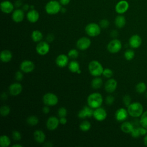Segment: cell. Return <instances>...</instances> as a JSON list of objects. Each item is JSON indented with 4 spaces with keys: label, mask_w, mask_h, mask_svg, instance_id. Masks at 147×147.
Instances as JSON below:
<instances>
[{
    "label": "cell",
    "mask_w": 147,
    "mask_h": 147,
    "mask_svg": "<svg viewBox=\"0 0 147 147\" xmlns=\"http://www.w3.org/2000/svg\"><path fill=\"white\" fill-rule=\"evenodd\" d=\"M103 100L102 95L99 92H93L90 94L87 99L88 106L92 109H96L100 107Z\"/></svg>",
    "instance_id": "6da1fadb"
},
{
    "label": "cell",
    "mask_w": 147,
    "mask_h": 147,
    "mask_svg": "<svg viewBox=\"0 0 147 147\" xmlns=\"http://www.w3.org/2000/svg\"><path fill=\"white\" fill-rule=\"evenodd\" d=\"M129 115L134 118H138L141 116L144 113V108L142 104L138 102L131 103L127 107Z\"/></svg>",
    "instance_id": "7a4b0ae2"
},
{
    "label": "cell",
    "mask_w": 147,
    "mask_h": 147,
    "mask_svg": "<svg viewBox=\"0 0 147 147\" xmlns=\"http://www.w3.org/2000/svg\"><path fill=\"white\" fill-rule=\"evenodd\" d=\"M88 68L90 74L95 77L99 76L102 75L104 69L101 63L95 60L89 63Z\"/></svg>",
    "instance_id": "3957f363"
},
{
    "label": "cell",
    "mask_w": 147,
    "mask_h": 147,
    "mask_svg": "<svg viewBox=\"0 0 147 147\" xmlns=\"http://www.w3.org/2000/svg\"><path fill=\"white\" fill-rule=\"evenodd\" d=\"M61 9V7L60 3L55 0H52L49 1L46 4L45 7V11L48 14L51 15H53L58 13L60 11Z\"/></svg>",
    "instance_id": "277c9868"
},
{
    "label": "cell",
    "mask_w": 147,
    "mask_h": 147,
    "mask_svg": "<svg viewBox=\"0 0 147 147\" xmlns=\"http://www.w3.org/2000/svg\"><path fill=\"white\" fill-rule=\"evenodd\" d=\"M85 32L86 34L90 37H96L100 34L101 28L99 25L95 22H91L86 26Z\"/></svg>",
    "instance_id": "5b68a950"
},
{
    "label": "cell",
    "mask_w": 147,
    "mask_h": 147,
    "mask_svg": "<svg viewBox=\"0 0 147 147\" xmlns=\"http://www.w3.org/2000/svg\"><path fill=\"white\" fill-rule=\"evenodd\" d=\"M42 100L45 105L53 106L57 104L59 99L56 94L52 92H47L44 95Z\"/></svg>",
    "instance_id": "8992f818"
},
{
    "label": "cell",
    "mask_w": 147,
    "mask_h": 147,
    "mask_svg": "<svg viewBox=\"0 0 147 147\" xmlns=\"http://www.w3.org/2000/svg\"><path fill=\"white\" fill-rule=\"evenodd\" d=\"M122 48V43L117 38H114L111 40L107 44V49L111 53H116L121 51Z\"/></svg>",
    "instance_id": "52a82bcc"
},
{
    "label": "cell",
    "mask_w": 147,
    "mask_h": 147,
    "mask_svg": "<svg viewBox=\"0 0 147 147\" xmlns=\"http://www.w3.org/2000/svg\"><path fill=\"white\" fill-rule=\"evenodd\" d=\"M50 50V46L47 41H40L36 45V52L41 56L47 55Z\"/></svg>",
    "instance_id": "ba28073f"
},
{
    "label": "cell",
    "mask_w": 147,
    "mask_h": 147,
    "mask_svg": "<svg viewBox=\"0 0 147 147\" xmlns=\"http://www.w3.org/2000/svg\"><path fill=\"white\" fill-rule=\"evenodd\" d=\"M91 40L87 37H82L78 40L76 41V47L81 51H84L87 49L91 45Z\"/></svg>",
    "instance_id": "9c48e42d"
},
{
    "label": "cell",
    "mask_w": 147,
    "mask_h": 147,
    "mask_svg": "<svg viewBox=\"0 0 147 147\" xmlns=\"http://www.w3.org/2000/svg\"><path fill=\"white\" fill-rule=\"evenodd\" d=\"M35 65L33 61L29 60H25L20 64V69L24 73H30L34 69Z\"/></svg>",
    "instance_id": "30bf717a"
},
{
    "label": "cell",
    "mask_w": 147,
    "mask_h": 147,
    "mask_svg": "<svg viewBox=\"0 0 147 147\" xmlns=\"http://www.w3.org/2000/svg\"><path fill=\"white\" fill-rule=\"evenodd\" d=\"M93 117L98 121H103L107 117V112L103 108L99 107L94 110Z\"/></svg>",
    "instance_id": "8fae6325"
},
{
    "label": "cell",
    "mask_w": 147,
    "mask_h": 147,
    "mask_svg": "<svg viewBox=\"0 0 147 147\" xmlns=\"http://www.w3.org/2000/svg\"><path fill=\"white\" fill-rule=\"evenodd\" d=\"M59 123V119H58L56 117L52 116L48 118L46 122V126L49 130L52 131L56 130L57 128Z\"/></svg>",
    "instance_id": "7c38bea8"
},
{
    "label": "cell",
    "mask_w": 147,
    "mask_h": 147,
    "mask_svg": "<svg viewBox=\"0 0 147 147\" xmlns=\"http://www.w3.org/2000/svg\"><path fill=\"white\" fill-rule=\"evenodd\" d=\"M129 7V4L128 2L125 0H121L116 4L115 9L117 13L119 14H122L127 11Z\"/></svg>",
    "instance_id": "4fadbf2b"
},
{
    "label": "cell",
    "mask_w": 147,
    "mask_h": 147,
    "mask_svg": "<svg viewBox=\"0 0 147 147\" xmlns=\"http://www.w3.org/2000/svg\"><path fill=\"white\" fill-rule=\"evenodd\" d=\"M117 82L113 78H109L105 84V90L108 93H112L117 89Z\"/></svg>",
    "instance_id": "5bb4252c"
},
{
    "label": "cell",
    "mask_w": 147,
    "mask_h": 147,
    "mask_svg": "<svg viewBox=\"0 0 147 147\" xmlns=\"http://www.w3.org/2000/svg\"><path fill=\"white\" fill-rule=\"evenodd\" d=\"M22 86L20 83H13L9 87V92L13 96H17L21 93Z\"/></svg>",
    "instance_id": "9a60e30c"
},
{
    "label": "cell",
    "mask_w": 147,
    "mask_h": 147,
    "mask_svg": "<svg viewBox=\"0 0 147 147\" xmlns=\"http://www.w3.org/2000/svg\"><path fill=\"white\" fill-rule=\"evenodd\" d=\"M94 110L92 108L88 106H84L83 109H82L79 113H78V116L80 118H90L93 116Z\"/></svg>",
    "instance_id": "2e32d148"
},
{
    "label": "cell",
    "mask_w": 147,
    "mask_h": 147,
    "mask_svg": "<svg viewBox=\"0 0 147 147\" xmlns=\"http://www.w3.org/2000/svg\"><path fill=\"white\" fill-rule=\"evenodd\" d=\"M56 65L61 68L67 66L69 63V57L65 54H60L55 60Z\"/></svg>",
    "instance_id": "e0dca14e"
},
{
    "label": "cell",
    "mask_w": 147,
    "mask_h": 147,
    "mask_svg": "<svg viewBox=\"0 0 147 147\" xmlns=\"http://www.w3.org/2000/svg\"><path fill=\"white\" fill-rule=\"evenodd\" d=\"M128 115L127 110L124 108H119L115 113V118L117 121L122 122L127 119Z\"/></svg>",
    "instance_id": "ac0fdd59"
},
{
    "label": "cell",
    "mask_w": 147,
    "mask_h": 147,
    "mask_svg": "<svg viewBox=\"0 0 147 147\" xmlns=\"http://www.w3.org/2000/svg\"><path fill=\"white\" fill-rule=\"evenodd\" d=\"M142 43V38L138 34H134L131 36L129 40V45L132 48H139Z\"/></svg>",
    "instance_id": "d6986e66"
},
{
    "label": "cell",
    "mask_w": 147,
    "mask_h": 147,
    "mask_svg": "<svg viewBox=\"0 0 147 147\" xmlns=\"http://www.w3.org/2000/svg\"><path fill=\"white\" fill-rule=\"evenodd\" d=\"M1 11L5 14H9L14 10V5L9 1H3L1 3Z\"/></svg>",
    "instance_id": "ffe728a7"
},
{
    "label": "cell",
    "mask_w": 147,
    "mask_h": 147,
    "mask_svg": "<svg viewBox=\"0 0 147 147\" xmlns=\"http://www.w3.org/2000/svg\"><path fill=\"white\" fill-rule=\"evenodd\" d=\"M11 18L13 21L15 22L19 23L22 22L24 18V11L20 9L14 10L12 13Z\"/></svg>",
    "instance_id": "44dd1931"
},
{
    "label": "cell",
    "mask_w": 147,
    "mask_h": 147,
    "mask_svg": "<svg viewBox=\"0 0 147 147\" xmlns=\"http://www.w3.org/2000/svg\"><path fill=\"white\" fill-rule=\"evenodd\" d=\"M39 17L40 15L38 12L34 9H32L29 10L26 14V18L31 23L36 22L38 20Z\"/></svg>",
    "instance_id": "7402d4cb"
},
{
    "label": "cell",
    "mask_w": 147,
    "mask_h": 147,
    "mask_svg": "<svg viewBox=\"0 0 147 147\" xmlns=\"http://www.w3.org/2000/svg\"><path fill=\"white\" fill-rule=\"evenodd\" d=\"M33 137L36 142L38 144L44 142L46 138L44 132L41 130H36L33 133Z\"/></svg>",
    "instance_id": "603a6c76"
},
{
    "label": "cell",
    "mask_w": 147,
    "mask_h": 147,
    "mask_svg": "<svg viewBox=\"0 0 147 147\" xmlns=\"http://www.w3.org/2000/svg\"><path fill=\"white\" fill-rule=\"evenodd\" d=\"M12 57V53L8 49H4L2 51L0 54L1 60L3 63L9 62L11 60Z\"/></svg>",
    "instance_id": "cb8c5ba5"
},
{
    "label": "cell",
    "mask_w": 147,
    "mask_h": 147,
    "mask_svg": "<svg viewBox=\"0 0 147 147\" xmlns=\"http://www.w3.org/2000/svg\"><path fill=\"white\" fill-rule=\"evenodd\" d=\"M126 18L125 17L122 15H118L117 16L114 20V24L115 26L118 28H123L126 25Z\"/></svg>",
    "instance_id": "d4e9b609"
},
{
    "label": "cell",
    "mask_w": 147,
    "mask_h": 147,
    "mask_svg": "<svg viewBox=\"0 0 147 147\" xmlns=\"http://www.w3.org/2000/svg\"><path fill=\"white\" fill-rule=\"evenodd\" d=\"M134 125L132 123L128 122V121H125L123 122L121 126V130L125 133H130L133 129H134Z\"/></svg>",
    "instance_id": "484cf974"
},
{
    "label": "cell",
    "mask_w": 147,
    "mask_h": 147,
    "mask_svg": "<svg viewBox=\"0 0 147 147\" xmlns=\"http://www.w3.org/2000/svg\"><path fill=\"white\" fill-rule=\"evenodd\" d=\"M31 38L34 42H38L42 39L43 34L41 31L38 30H34L31 34Z\"/></svg>",
    "instance_id": "4316f807"
},
{
    "label": "cell",
    "mask_w": 147,
    "mask_h": 147,
    "mask_svg": "<svg viewBox=\"0 0 147 147\" xmlns=\"http://www.w3.org/2000/svg\"><path fill=\"white\" fill-rule=\"evenodd\" d=\"M102 84H103V80L99 76H96L95 78H94L92 80L91 82V86L92 88L95 90L100 88L102 87Z\"/></svg>",
    "instance_id": "83f0119b"
},
{
    "label": "cell",
    "mask_w": 147,
    "mask_h": 147,
    "mask_svg": "<svg viewBox=\"0 0 147 147\" xmlns=\"http://www.w3.org/2000/svg\"><path fill=\"white\" fill-rule=\"evenodd\" d=\"M68 69L69 70L73 73H77L79 69H80V65L79 63L76 60L71 61L68 64Z\"/></svg>",
    "instance_id": "f1b7e54d"
},
{
    "label": "cell",
    "mask_w": 147,
    "mask_h": 147,
    "mask_svg": "<svg viewBox=\"0 0 147 147\" xmlns=\"http://www.w3.org/2000/svg\"><path fill=\"white\" fill-rule=\"evenodd\" d=\"M11 141L9 137L6 135H2L0 137V145L2 147H7L10 145Z\"/></svg>",
    "instance_id": "f546056e"
},
{
    "label": "cell",
    "mask_w": 147,
    "mask_h": 147,
    "mask_svg": "<svg viewBox=\"0 0 147 147\" xmlns=\"http://www.w3.org/2000/svg\"><path fill=\"white\" fill-rule=\"evenodd\" d=\"M146 90V85L144 82H141L137 84L136 86V90L139 94H143Z\"/></svg>",
    "instance_id": "4dcf8cb0"
},
{
    "label": "cell",
    "mask_w": 147,
    "mask_h": 147,
    "mask_svg": "<svg viewBox=\"0 0 147 147\" xmlns=\"http://www.w3.org/2000/svg\"><path fill=\"white\" fill-rule=\"evenodd\" d=\"M39 119L35 115H30L26 119V122L30 126H35L38 124Z\"/></svg>",
    "instance_id": "1f68e13d"
},
{
    "label": "cell",
    "mask_w": 147,
    "mask_h": 147,
    "mask_svg": "<svg viewBox=\"0 0 147 147\" xmlns=\"http://www.w3.org/2000/svg\"><path fill=\"white\" fill-rule=\"evenodd\" d=\"M91 127V123L87 120H84L82 121L80 125H79V128L80 129L83 131H87L90 129Z\"/></svg>",
    "instance_id": "d6a6232c"
},
{
    "label": "cell",
    "mask_w": 147,
    "mask_h": 147,
    "mask_svg": "<svg viewBox=\"0 0 147 147\" xmlns=\"http://www.w3.org/2000/svg\"><path fill=\"white\" fill-rule=\"evenodd\" d=\"M140 124L141 126L147 129V110L144 111L140 117Z\"/></svg>",
    "instance_id": "836d02e7"
},
{
    "label": "cell",
    "mask_w": 147,
    "mask_h": 147,
    "mask_svg": "<svg viewBox=\"0 0 147 147\" xmlns=\"http://www.w3.org/2000/svg\"><path fill=\"white\" fill-rule=\"evenodd\" d=\"M135 56V52L132 49H127L124 53V57L126 60H131Z\"/></svg>",
    "instance_id": "e575fe53"
},
{
    "label": "cell",
    "mask_w": 147,
    "mask_h": 147,
    "mask_svg": "<svg viewBox=\"0 0 147 147\" xmlns=\"http://www.w3.org/2000/svg\"><path fill=\"white\" fill-rule=\"evenodd\" d=\"M10 112V108L7 105H3L1 107L0 113L2 117L7 116Z\"/></svg>",
    "instance_id": "d590c367"
},
{
    "label": "cell",
    "mask_w": 147,
    "mask_h": 147,
    "mask_svg": "<svg viewBox=\"0 0 147 147\" xmlns=\"http://www.w3.org/2000/svg\"><path fill=\"white\" fill-rule=\"evenodd\" d=\"M67 55L68 56V57L69 58L72 59H75L79 56V52L76 49H71L68 52V55Z\"/></svg>",
    "instance_id": "8d00e7d4"
},
{
    "label": "cell",
    "mask_w": 147,
    "mask_h": 147,
    "mask_svg": "<svg viewBox=\"0 0 147 147\" xmlns=\"http://www.w3.org/2000/svg\"><path fill=\"white\" fill-rule=\"evenodd\" d=\"M102 75L104 77L109 79V78H111L112 77V76L113 75V72L111 69H110L109 68H104Z\"/></svg>",
    "instance_id": "74e56055"
},
{
    "label": "cell",
    "mask_w": 147,
    "mask_h": 147,
    "mask_svg": "<svg viewBox=\"0 0 147 147\" xmlns=\"http://www.w3.org/2000/svg\"><path fill=\"white\" fill-rule=\"evenodd\" d=\"M130 134H131V137L133 138H138L140 136H141L139 127H134V129H133V130L131 131Z\"/></svg>",
    "instance_id": "f35d334b"
},
{
    "label": "cell",
    "mask_w": 147,
    "mask_h": 147,
    "mask_svg": "<svg viewBox=\"0 0 147 147\" xmlns=\"http://www.w3.org/2000/svg\"><path fill=\"white\" fill-rule=\"evenodd\" d=\"M57 114L60 117H66V115L67 114V110L65 107H61L58 109Z\"/></svg>",
    "instance_id": "ab89813d"
},
{
    "label": "cell",
    "mask_w": 147,
    "mask_h": 147,
    "mask_svg": "<svg viewBox=\"0 0 147 147\" xmlns=\"http://www.w3.org/2000/svg\"><path fill=\"white\" fill-rule=\"evenodd\" d=\"M123 103L127 107L130 105V104L131 103V99L130 95H125L123 97Z\"/></svg>",
    "instance_id": "60d3db41"
},
{
    "label": "cell",
    "mask_w": 147,
    "mask_h": 147,
    "mask_svg": "<svg viewBox=\"0 0 147 147\" xmlns=\"http://www.w3.org/2000/svg\"><path fill=\"white\" fill-rule=\"evenodd\" d=\"M21 134L17 130H14L12 132V138L15 141H20L21 139Z\"/></svg>",
    "instance_id": "b9f144b4"
},
{
    "label": "cell",
    "mask_w": 147,
    "mask_h": 147,
    "mask_svg": "<svg viewBox=\"0 0 147 147\" xmlns=\"http://www.w3.org/2000/svg\"><path fill=\"white\" fill-rule=\"evenodd\" d=\"M109 24H110V22L107 19H103V20H100L99 22V24L100 28H103V29H106V28H108L109 26Z\"/></svg>",
    "instance_id": "7bdbcfd3"
},
{
    "label": "cell",
    "mask_w": 147,
    "mask_h": 147,
    "mask_svg": "<svg viewBox=\"0 0 147 147\" xmlns=\"http://www.w3.org/2000/svg\"><path fill=\"white\" fill-rule=\"evenodd\" d=\"M23 72L22 71H18L16 72L15 74V79L17 81H21L22 80L24 75H23Z\"/></svg>",
    "instance_id": "ee69618b"
},
{
    "label": "cell",
    "mask_w": 147,
    "mask_h": 147,
    "mask_svg": "<svg viewBox=\"0 0 147 147\" xmlns=\"http://www.w3.org/2000/svg\"><path fill=\"white\" fill-rule=\"evenodd\" d=\"M114 102V97L113 95H108L106 98V103L108 105H111Z\"/></svg>",
    "instance_id": "f6af8a7d"
},
{
    "label": "cell",
    "mask_w": 147,
    "mask_h": 147,
    "mask_svg": "<svg viewBox=\"0 0 147 147\" xmlns=\"http://www.w3.org/2000/svg\"><path fill=\"white\" fill-rule=\"evenodd\" d=\"M54 38H55L54 35L52 33H50V34H48L47 35L46 40H47V41L49 43V42H52L53 41Z\"/></svg>",
    "instance_id": "bcb514c9"
},
{
    "label": "cell",
    "mask_w": 147,
    "mask_h": 147,
    "mask_svg": "<svg viewBox=\"0 0 147 147\" xmlns=\"http://www.w3.org/2000/svg\"><path fill=\"white\" fill-rule=\"evenodd\" d=\"M140 128V131L141 136H145L147 134V129L142 127L141 126V127H139Z\"/></svg>",
    "instance_id": "7dc6e473"
},
{
    "label": "cell",
    "mask_w": 147,
    "mask_h": 147,
    "mask_svg": "<svg viewBox=\"0 0 147 147\" xmlns=\"http://www.w3.org/2000/svg\"><path fill=\"white\" fill-rule=\"evenodd\" d=\"M59 121H60V123L61 125H65L67 123V119L65 118V117H60L59 119Z\"/></svg>",
    "instance_id": "c3c4849f"
},
{
    "label": "cell",
    "mask_w": 147,
    "mask_h": 147,
    "mask_svg": "<svg viewBox=\"0 0 147 147\" xmlns=\"http://www.w3.org/2000/svg\"><path fill=\"white\" fill-rule=\"evenodd\" d=\"M50 111V109H49V106H47V105H45V106L43 107L42 108V112L44 113V114H48Z\"/></svg>",
    "instance_id": "681fc988"
},
{
    "label": "cell",
    "mask_w": 147,
    "mask_h": 147,
    "mask_svg": "<svg viewBox=\"0 0 147 147\" xmlns=\"http://www.w3.org/2000/svg\"><path fill=\"white\" fill-rule=\"evenodd\" d=\"M118 34V32L116 30H113L110 33V35L111 36V37H114V38H115L116 37H117Z\"/></svg>",
    "instance_id": "f907efd6"
},
{
    "label": "cell",
    "mask_w": 147,
    "mask_h": 147,
    "mask_svg": "<svg viewBox=\"0 0 147 147\" xmlns=\"http://www.w3.org/2000/svg\"><path fill=\"white\" fill-rule=\"evenodd\" d=\"M70 2V0H59V2L62 5H67Z\"/></svg>",
    "instance_id": "816d5d0a"
},
{
    "label": "cell",
    "mask_w": 147,
    "mask_h": 147,
    "mask_svg": "<svg viewBox=\"0 0 147 147\" xmlns=\"http://www.w3.org/2000/svg\"><path fill=\"white\" fill-rule=\"evenodd\" d=\"M22 2L21 0H17V1H16L15 2V6L17 7H20L21 6H22Z\"/></svg>",
    "instance_id": "f5cc1de1"
},
{
    "label": "cell",
    "mask_w": 147,
    "mask_h": 147,
    "mask_svg": "<svg viewBox=\"0 0 147 147\" xmlns=\"http://www.w3.org/2000/svg\"><path fill=\"white\" fill-rule=\"evenodd\" d=\"M7 98V95L6 92H3L1 95V99L3 100H6Z\"/></svg>",
    "instance_id": "db71d44e"
},
{
    "label": "cell",
    "mask_w": 147,
    "mask_h": 147,
    "mask_svg": "<svg viewBox=\"0 0 147 147\" xmlns=\"http://www.w3.org/2000/svg\"><path fill=\"white\" fill-rule=\"evenodd\" d=\"M29 6L28 4H25L22 6V10L24 11H27L29 9Z\"/></svg>",
    "instance_id": "11a10c76"
},
{
    "label": "cell",
    "mask_w": 147,
    "mask_h": 147,
    "mask_svg": "<svg viewBox=\"0 0 147 147\" xmlns=\"http://www.w3.org/2000/svg\"><path fill=\"white\" fill-rule=\"evenodd\" d=\"M144 145L147 146V134L144 136Z\"/></svg>",
    "instance_id": "9f6ffc18"
},
{
    "label": "cell",
    "mask_w": 147,
    "mask_h": 147,
    "mask_svg": "<svg viewBox=\"0 0 147 147\" xmlns=\"http://www.w3.org/2000/svg\"><path fill=\"white\" fill-rule=\"evenodd\" d=\"M22 147V146L21 145H20V144H14L12 145V147Z\"/></svg>",
    "instance_id": "6f0895ef"
},
{
    "label": "cell",
    "mask_w": 147,
    "mask_h": 147,
    "mask_svg": "<svg viewBox=\"0 0 147 147\" xmlns=\"http://www.w3.org/2000/svg\"><path fill=\"white\" fill-rule=\"evenodd\" d=\"M60 11H61L62 13H65L66 11V9L65 8H64V7H61Z\"/></svg>",
    "instance_id": "680465c9"
},
{
    "label": "cell",
    "mask_w": 147,
    "mask_h": 147,
    "mask_svg": "<svg viewBox=\"0 0 147 147\" xmlns=\"http://www.w3.org/2000/svg\"><path fill=\"white\" fill-rule=\"evenodd\" d=\"M77 73H78V74H80L81 73V70H80V69L78 70V71L77 72Z\"/></svg>",
    "instance_id": "91938a15"
},
{
    "label": "cell",
    "mask_w": 147,
    "mask_h": 147,
    "mask_svg": "<svg viewBox=\"0 0 147 147\" xmlns=\"http://www.w3.org/2000/svg\"><path fill=\"white\" fill-rule=\"evenodd\" d=\"M145 96H146V98H147V92H145Z\"/></svg>",
    "instance_id": "94428289"
}]
</instances>
